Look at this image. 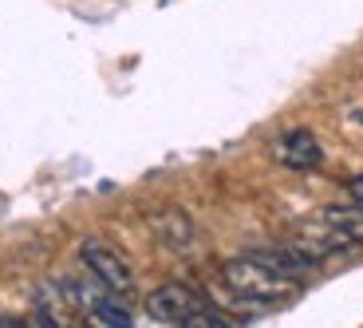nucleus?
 I'll list each match as a JSON object with an SVG mask.
<instances>
[{"label": "nucleus", "mask_w": 363, "mask_h": 328, "mask_svg": "<svg viewBox=\"0 0 363 328\" xmlns=\"http://www.w3.org/2000/svg\"><path fill=\"white\" fill-rule=\"evenodd\" d=\"M221 281L233 297H241L245 305H289L300 297L304 281L296 277H284L277 269H269L264 261H257L253 253L233 257V261L221 265Z\"/></svg>", "instance_id": "nucleus-1"}, {"label": "nucleus", "mask_w": 363, "mask_h": 328, "mask_svg": "<svg viewBox=\"0 0 363 328\" xmlns=\"http://www.w3.org/2000/svg\"><path fill=\"white\" fill-rule=\"evenodd\" d=\"M146 312H150V320H158V324H186V328H221V324H229L225 312L209 309V301L198 289L178 285V281L158 285V289L146 297Z\"/></svg>", "instance_id": "nucleus-2"}, {"label": "nucleus", "mask_w": 363, "mask_h": 328, "mask_svg": "<svg viewBox=\"0 0 363 328\" xmlns=\"http://www.w3.org/2000/svg\"><path fill=\"white\" fill-rule=\"evenodd\" d=\"M79 261H83V269H87V273L95 277L99 285H107V289L123 293V297L135 289V273H130L127 257L118 253V249H111L107 241L87 237V241L79 246Z\"/></svg>", "instance_id": "nucleus-3"}, {"label": "nucleus", "mask_w": 363, "mask_h": 328, "mask_svg": "<svg viewBox=\"0 0 363 328\" xmlns=\"http://www.w3.org/2000/svg\"><path fill=\"white\" fill-rule=\"evenodd\" d=\"M272 158L284 166V170H316L320 163H324V146H320V138L312 135L308 127H292V131H281V135L269 143Z\"/></svg>", "instance_id": "nucleus-4"}, {"label": "nucleus", "mask_w": 363, "mask_h": 328, "mask_svg": "<svg viewBox=\"0 0 363 328\" xmlns=\"http://www.w3.org/2000/svg\"><path fill=\"white\" fill-rule=\"evenodd\" d=\"M150 229H155V237L166 249H174V253H190L194 241H198V237H194V222L186 218L178 206H166V210L150 214Z\"/></svg>", "instance_id": "nucleus-5"}, {"label": "nucleus", "mask_w": 363, "mask_h": 328, "mask_svg": "<svg viewBox=\"0 0 363 328\" xmlns=\"http://www.w3.org/2000/svg\"><path fill=\"white\" fill-rule=\"evenodd\" d=\"M320 222L332 226L336 234H344L352 246H363V206L359 202L355 206H328V210H320Z\"/></svg>", "instance_id": "nucleus-6"}, {"label": "nucleus", "mask_w": 363, "mask_h": 328, "mask_svg": "<svg viewBox=\"0 0 363 328\" xmlns=\"http://www.w3.org/2000/svg\"><path fill=\"white\" fill-rule=\"evenodd\" d=\"M347 194H352V202H359V206H363V174L347 178Z\"/></svg>", "instance_id": "nucleus-7"}, {"label": "nucleus", "mask_w": 363, "mask_h": 328, "mask_svg": "<svg viewBox=\"0 0 363 328\" xmlns=\"http://www.w3.org/2000/svg\"><path fill=\"white\" fill-rule=\"evenodd\" d=\"M0 324H9V328H12V324H24V320H16V317H4V312H0Z\"/></svg>", "instance_id": "nucleus-8"}, {"label": "nucleus", "mask_w": 363, "mask_h": 328, "mask_svg": "<svg viewBox=\"0 0 363 328\" xmlns=\"http://www.w3.org/2000/svg\"><path fill=\"white\" fill-rule=\"evenodd\" d=\"M355 123H363V111H355Z\"/></svg>", "instance_id": "nucleus-9"}]
</instances>
